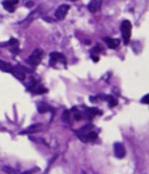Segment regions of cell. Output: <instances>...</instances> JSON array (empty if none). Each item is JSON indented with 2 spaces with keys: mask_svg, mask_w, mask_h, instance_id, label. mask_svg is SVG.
Returning a JSON list of instances; mask_svg holds the SVG:
<instances>
[{
  "mask_svg": "<svg viewBox=\"0 0 149 174\" xmlns=\"http://www.w3.org/2000/svg\"><path fill=\"white\" fill-rule=\"evenodd\" d=\"M120 30L122 33V37H123V43L127 45L130 41L132 32V24L129 20L123 21L120 26Z\"/></svg>",
  "mask_w": 149,
  "mask_h": 174,
  "instance_id": "obj_1",
  "label": "cell"
},
{
  "mask_svg": "<svg viewBox=\"0 0 149 174\" xmlns=\"http://www.w3.org/2000/svg\"><path fill=\"white\" fill-rule=\"evenodd\" d=\"M42 54H43V51L40 48H37L36 49L33 53L31 55V56L28 57L27 59V62L31 64L32 66H37L40 64V62L41 61V56H42Z\"/></svg>",
  "mask_w": 149,
  "mask_h": 174,
  "instance_id": "obj_2",
  "label": "cell"
},
{
  "mask_svg": "<svg viewBox=\"0 0 149 174\" xmlns=\"http://www.w3.org/2000/svg\"><path fill=\"white\" fill-rule=\"evenodd\" d=\"M70 9V6L67 4H62L59 7L58 9H56L55 12V17H56L58 20H63L66 16L67 14L68 10Z\"/></svg>",
  "mask_w": 149,
  "mask_h": 174,
  "instance_id": "obj_3",
  "label": "cell"
},
{
  "mask_svg": "<svg viewBox=\"0 0 149 174\" xmlns=\"http://www.w3.org/2000/svg\"><path fill=\"white\" fill-rule=\"evenodd\" d=\"M114 155L118 158H123L126 155V149L121 143H115L114 144Z\"/></svg>",
  "mask_w": 149,
  "mask_h": 174,
  "instance_id": "obj_4",
  "label": "cell"
},
{
  "mask_svg": "<svg viewBox=\"0 0 149 174\" xmlns=\"http://www.w3.org/2000/svg\"><path fill=\"white\" fill-rule=\"evenodd\" d=\"M11 73L19 80H23L25 79V77H26L25 71L19 66H14V67L12 66V70L11 71Z\"/></svg>",
  "mask_w": 149,
  "mask_h": 174,
  "instance_id": "obj_5",
  "label": "cell"
},
{
  "mask_svg": "<svg viewBox=\"0 0 149 174\" xmlns=\"http://www.w3.org/2000/svg\"><path fill=\"white\" fill-rule=\"evenodd\" d=\"M106 44L110 49H115L117 48L120 44V40L117 38H109V37H105V38Z\"/></svg>",
  "mask_w": 149,
  "mask_h": 174,
  "instance_id": "obj_6",
  "label": "cell"
},
{
  "mask_svg": "<svg viewBox=\"0 0 149 174\" xmlns=\"http://www.w3.org/2000/svg\"><path fill=\"white\" fill-rule=\"evenodd\" d=\"M50 56H51V62H64L66 63V58L65 56L62 55V54L59 53V52H51L50 54Z\"/></svg>",
  "mask_w": 149,
  "mask_h": 174,
  "instance_id": "obj_7",
  "label": "cell"
},
{
  "mask_svg": "<svg viewBox=\"0 0 149 174\" xmlns=\"http://www.w3.org/2000/svg\"><path fill=\"white\" fill-rule=\"evenodd\" d=\"M100 7V3L97 0H92L90 3L88 5V9L91 12H95L99 9Z\"/></svg>",
  "mask_w": 149,
  "mask_h": 174,
  "instance_id": "obj_8",
  "label": "cell"
},
{
  "mask_svg": "<svg viewBox=\"0 0 149 174\" xmlns=\"http://www.w3.org/2000/svg\"><path fill=\"white\" fill-rule=\"evenodd\" d=\"M0 70L3 72H9L11 73L12 70V66L9 63L6 62H3L0 60Z\"/></svg>",
  "mask_w": 149,
  "mask_h": 174,
  "instance_id": "obj_9",
  "label": "cell"
},
{
  "mask_svg": "<svg viewBox=\"0 0 149 174\" xmlns=\"http://www.w3.org/2000/svg\"><path fill=\"white\" fill-rule=\"evenodd\" d=\"M3 6L4 9H6L7 11L9 12H14V6L12 3V2L10 0H5L3 2Z\"/></svg>",
  "mask_w": 149,
  "mask_h": 174,
  "instance_id": "obj_10",
  "label": "cell"
},
{
  "mask_svg": "<svg viewBox=\"0 0 149 174\" xmlns=\"http://www.w3.org/2000/svg\"><path fill=\"white\" fill-rule=\"evenodd\" d=\"M106 101H108V105H109V106L110 107H114L118 105L117 99H115V98H114V96H112V95H108V96L106 97Z\"/></svg>",
  "mask_w": 149,
  "mask_h": 174,
  "instance_id": "obj_11",
  "label": "cell"
},
{
  "mask_svg": "<svg viewBox=\"0 0 149 174\" xmlns=\"http://www.w3.org/2000/svg\"><path fill=\"white\" fill-rule=\"evenodd\" d=\"M97 133L95 132H94V131H91L90 133H88L86 135H85V139L86 140H89V141H93L94 139H97Z\"/></svg>",
  "mask_w": 149,
  "mask_h": 174,
  "instance_id": "obj_12",
  "label": "cell"
},
{
  "mask_svg": "<svg viewBox=\"0 0 149 174\" xmlns=\"http://www.w3.org/2000/svg\"><path fill=\"white\" fill-rule=\"evenodd\" d=\"M33 89H34V92L36 94H43V93H46L47 91V89H45L41 86H36L35 85V86H33Z\"/></svg>",
  "mask_w": 149,
  "mask_h": 174,
  "instance_id": "obj_13",
  "label": "cell"
},
{
  "mask_svg": "<svg viewBox=\"0 0 149 174\" xmlns=\"http://www.w3.org/2000/svg\"><path fill=\"white\" fill-rule=\"evenodd\" d=\"M86 113L88 114V115L90 116V118H92L94 115H96L97 114H99V110L96 109V108H90V109H87Z\"/></svg>",
  "mask_w": 149,
  "mask_h": 174,
  "instance_id": "obj_14",
  "label": "cell"
},
{
  "mask_svg": "<svg viewBox=\"0 0 149 174\" xmlns=\"http://www.w3.org/2000/svg\"><path fill=\"white\" fill-rule=\"evenodd\" d=\"M50 107L47 105V104H41L39 106H38V110L40 113H46L47 111H49Z\"/></svg>",
  "mask_w": 149,
  "mask_h": 174,
  "instance_id": "obj_15",
  "label": "cell"
},
{
  "mask_svg": "<svg viewBox=\"0 0 149 174\" xmlns=\"http://www.w3.org/2000/svg\"><path fill=\"white\" fill-rule=\"evenodd\" d=\"M40 126V124H35V125H32V126H31V127L27 128V130L26 131L27 132H28V133H32V132H34L37 129L38 127Z\"/></svg>",
  "mask_w": 149,
  "mask_h": 174,
  "instance_id": "obj_16",
  "label": "cell"
},
{
  "mask_svg": "<svg viewBox=\"0 0 149 174\" xmlns=\"http://www.w3.org/2000/svg\"><path fill=\"white\" fill-rule=\"evenodd\" d=\"M142 102H143V104H146V105H148V103H149V94H146L144 97L142 99Z\"/></svg>",
  "mask_w": 149,
  "mask_h": 174,
  "instance_id": "obj_17",
  "label": "cell"
},
{
  "mask_svg": "<svg viewBox=\"0 0 149 174\" xmlns=\"http://www.w3.org/2000/svg\"><path fill=\"white\" fill-rule=\"evenodd\" d=\"M69 117H70L69 112H68L67 110H66V111L63 113V116H62V119H63L65 121H68V119H69Z\"/></svg>",
  "mask_w": 149,
  "mask_h": 174,
  "instance_id": "obj_18",
  "label": "cell"
},
{
  "mask_svg": "<svg viewBox=\"0 0 149 174\" xmlns=\"http://www.w3.org/2000/svg\"><path fill=\"white\" fill-rule=\"evenodd\" d=\"M93 51L94 53H99V51H100V48L99 47V46H97V47H95L94 48Z\"/></svg>",
  "mask_w": 149,
  "mask_h": 174,
  "instance_id": "obj_19",
  "label": "cell"
},
{
  "mask_svg": "<svg viewBox=\"0 0 149 174\" xmlns=\"http://www.w3.org/2000/svg\"><path fill=\"white\" fill-rule=\"evenodd\" d=\"M26 6L28 7V8H31V7L33 6V2H32V1H29V2H27V3H26Z\"/></svg>",
  "mask_w": 149,
  "mask_h": 174,
  "instance_id": "obj_20",
  "label": "cell"
},
{
  "mask_svg": "<svg viewBox=\"0 0 149 174\" xmlns=\"http://www.w3.org/2000/svg\"><path fill=\"white\" fill-rule=\"evenodd\" d=\"M92 59H93L94 62H98V61H99V58H98L97 56H92Z\"/></svg>",
  "mask_w": 149,
  "mask_h": 174,
  "instance_id": "obj_21",
  "label": "cell"
},
{
  "mask_svg": "<svg viewBox=\"0 0 149 174\" xmlns=\"http://www.w3.org/2000/svg\"><path fill=\"white\" fill-rule=\"evenodd\" d=\"M11 2H12V3L14 5V4H17V3H18V0H10Z\"/></svg>",
  "mask_w": 149,
  "mask_h": 174,
  "instance_id": "obj_22",
  "label": "cell"
},
{
  "mask_svg": "<svg viewBox=\"0 0 149 174\" xmlns=\"http://www.w3.org/2000/svg\"><path fill=\"white\" fill-rule=\"evenodd\" d=\"M70 1H75V0H70Z\"/></svg>",
  "mask_w": 149,
  "mask_h": 174,
  "instance_id": "obj_23",
  "label": "cell"
},
{
  "mask_svg": "<svg viewBox=\"0 0 149 174\" xmlns=\"http://www.w3.org/2000/svg\"><path fill=\"white\" fill-rule=\"evenodd\" d=\"M84 174H85V172H84Z\"/></svg>",
  "mask_w": 149,
  "mask_h": 174,
  "instance_id": "obj_24",
  "label": "cell"
}]
</instances>
